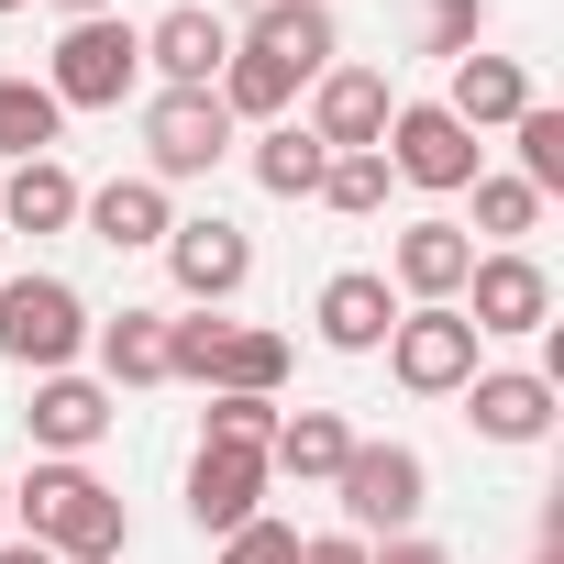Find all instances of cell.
<instances>
[{
	"label": "cell",
	"mask_w": 564,
	"mask_h": 564,
	"mask_svg": "<svg viewBox=\"0 0 564 564\" xmlns=\"http://www.w3.org/2000/svg\"><path fill=\"white\" fill-rule=\"evenodd\" d=\"M210 100H221L232 122H276V111H289V100H300V78H289V67H265V56H243V45H232V56H221V78H210Z\"/></svg>",
	"instance_id": "25"
},
{
	"label": "cell",
	"mask_w": 564,
	"mask_h": 564,
	"mask_svg": "<svg viewBox=\"0 0 564 564\" xmlns=\"http://www.w3.org/2000/svg\"><path fill=\"white\" fill-rule=\"evenodd\" d=\"M56 12H67V23H100V12H111V0H56Z\"/></svg>",
	"instance_id": "35"
},
{
	"label": "cell",
	"mask_w": 564,
	"mask_h": 564,
	"mask_svg": "<svg viewBox=\"0 0 564 564\" xmlns=\"http://www.w3.org/2000/svg\"><path fill=\"white\" fill-rule=\"evenodd\" d=\"M56 133H67V111H56V89L45 78H0V155H56Z\"/></svg>",
	"instance_id": "24"
},
{
	"label": "cell",
	"mask_w": 564,
	"mask_h": 564,
	"mask_svg": "<svg viewBox=\"0 0 564 564\" xmlns=\"http://www.w3.org/2000/svg\"><path fill=\"white\" fill-rule=\"evenodd\" d=\"M276 421H289L276 399H210V432H199V443H243V454H265Z\"/></svg>",
	"instance_id": "30"
},
{
	"label": "cell",
	"mask_w": 564,
	"mask_h": 564,
	"mask_svg": "<svg viewBox=\"0 0 564 564\" xmlns=\"http://www.w3.org/2000/svg\"><path fill=\"white\" fill-rule=\"evenodd\" d=\"M388 111H399L388 67H322L311 78V144L322 155H377L388 144Z\"/></svg>",
	"instance_id": "9"
},
{
	"label": "cell",
	"mask_w": 564,
	"mask_h": 564,
	"mask_svg": "<svg viewBox=\"0 0 564 564\" xmlns=\"http://www.w3.org/2000/svg\"><path fill=\"white\" fill-rule=\"evenodd\" d=\"M476 34H487V0H410V45L421 56H476Z\"/></svg>",
	"instance_id": "27"
},
{
	"label": "cell",
	"mask_w": 564,
	"mask_h": 564,
	"mask_svg": "<svg viewBox=\"0 0 564 564\" xmlns=\"http://www.w3.org/2000/svg\"><path fill=\"white\" fill-rule=\"evenodd\" d=\"M221 56H232V23L199 12V0H177V12L144 23V67H155V89H210Z\"/></svg>",
	"instance_id": "14"
},
{
	"label": "cell",
	"mask_w": 564,
	"mask_h": 564,
	"mask_svg": "<svg viewBox=\"0 0 564 564\" xmlns=\"http://www.w3.org/2000/svg\"><path fill=\"white\" fill-rule=\"evenodd\" d=\"M531 564H564V553H553V542H542V553H531Z\"/></svg>",
	"instance_id": "37"
},
{
	"label": "cell",
	"mask_w": 564,
	"mask_h": 564,
	"mask_svg": "<svg viewBox=\"0 0 564 564\" xmlns=\"http://www.w3.org/2000/svg\"><path fill=\"white\" fill-rule=\"evenodd\" d=\"M377 355H388V377H399L410 399H465V377L487 366V333H476L454 300H421V311H399V322H388V344H377Z\"/></svg>",
	"instance_id": "4"
},
{
	"label": "cell",
	"mask_w": 564,
	"mask_h": 564,
	"mask_svg": "<svg viewBox=\"0 0 564 564\" xmlns=\"http://www.w3.org/2000/svg\"><path fill=\"white\" fill-rule=\"evenodd\" d=\"M0 531H12V476H0Z\"/></svg>",
	"instance_id": "36"
},
{
	"label": "cell",
	"mask_w": 564,
	"mask_h": 564,
	"mask_svg": "<svg viewBox=\"0 0 564 564\" xmlns=\"http://www.w3.org/2000/svg\"><path fill=\"white\" fill-rule=\"evenodd\" d=\"M0 12H23V0H0Z\"/></svg>",
	"instance_id": "38"
},
{
	"label": "cell",
	"mask_w": 564,
	"mask_h": 564,
	"mask_svg": "<svg viewBox=\"0 0 564 564\" xmlns=\"http://www.w3.org/2000/svg\"><path fill=\"white\" fill-rule=\"evenodd\" d=\"M476 232H487V254H509L520 232H542V188H520V177H476Z\"/></svg>",
	"instance_id": "29"
},
{
	"label": "cell",
	"mask_w": 564,
	"mask_h": 564,
	"mask_svg": "<svg viewBox=\"0 0 564 564\" xmlns=\"http://www.w3.org/2000/svg\"><path fill=\"white\" fill-rule=\"evenodd\" d=\"M366 564H454V553H443V542H421V531H399V542H388V553H366Z\"/></svg>",
	"instance_id": "33"
},
{
	"label": "cell",
	"mask_w": 564,
	"mask_h": 564,
	"mask_svg": "<svg viewBox=\"0 0 564 564\" xmlns=\"http://www.w3.org/2000/svg\"><path fill=\"white\" fill-rule=\"evenodd\" d=\"M333 498H344V531H355V542H377V531L399 542V531L432 509V465H421L410 443H355L344 476H333Z\"/></svg>",
	"instance_id": "5"
},
{
	"label": "cell",
	"mask_w": 564,
	"mask_h": 564,
	"mask_svg": "<svg viewBox=\"0 0 564 564\" xmlns=\"http://www.w3.org/2000/svg\"><path fill=\"white\" fill-rule=\"evenodd\" d=\"M45 89H56V111H122L144 89V23H122V12L67 23L45 56Z\"/></svg>",
	"instance_id": "2"
},
{
	"label": "cell",
	"mask_w": 564,
	"mask_h": 564,
	"mask_svg": "<svg viewBox=\"0 0 564 564\" xmlns=\"http://www.w3.org/2000/svg\"><path fill=\"white\" fill-rule=\"evenodd\" d=\"M243 56H265V67H289L300 89L344 56V34H333V0H265V12H254V34H232Z\"/></svg>",
	"instance_id": "13"
},
{
	"label": "cell",
	"mask_w": 564,
	"mask_h": 564,
	"mask_svg": "<svg viewBox=\"0 0 564 564\" xmlns=\"http://www.w3.org/2000/svg\"><path fill=\"white\" fill-rule=\"evenodd\" d=\"M78 221H89L111 254H155V243L177 232V199H166L155 177H111V188H89V199H78Z\"/></svg>",
	"instance_id": "19"
},
{
	"label": "cell",
	"mask_w": 564,
	"mask_h": 564,
	"mask_svg": "<svg viewBox=\"0 0 564 564\" xmlns=\"http://www.w3.org/2000/svg\"><path fill=\"white\" fill-rule=\"evenodd\" d=\"M0 355L23 377H67L89 355V300L67 276H0Z\"/></svg>",
	"instance_id": "3"
},
{
	"label": "cell",
	"mask_w": 564,
	"mask_h": 564,
	"mask_svg": "<svg viewBox=\"0 0 564 564\" xmlns=\"http://www.w3.org/2000/svg\"><path fill=\"white\" fill-rule=\"evenodd\" d=\"M100 344V388H166V311H111L89 322Z\"/></svg>",
	"instance_id": "22"
},
{
	"label": "cell",
	"mask_w": 564,
	"mask_h": 564,
	"mask_svg": "<svg viewBox=\"0 0 564 564\" xmlns=\"http://www.w3.org/2000/svg\"><path fill=\"white\" fill-rule=\"evenodd\" d=\"M366 553H377V542H355V531H311V542H300V564H366Z\"/></svg>",
	"instance_id": "32"
},
{
	"label": "cell",
	"mask_w": 564,
	"mask_h": 564,
	"mask_svg": "<svg viewBox=\"0 0 564 564\" xmlns=\"http://www.w3.org/2000/svg\"><path fill=\"white\" fill-rule=\"evenodd\" d=\"M344 454H355V421H344V410H289V421H276V443H265V476L333 487V476H344Z\"/></svg>",
	"instance_id": "21"
},
{
	"label": "cell",
	"mask_w": 564,
	"mask_h": 564,
	"mask_svg": "<svg viewBox=\"0 0 564 564\" xmlns=\"http://www.w3.org/2000/svg\"><path fill=\"white\" fill-rule=\"evenodd\" d=\"M0 564H56L45 542H23V531H0Z\"/></svg>",
	"instance_id": "34"
},
{
	"label": "cell",
	"mask_w": 564,
	"mask_h": 564,
	"mask_svg": "<svg viewBox=\"0 0 564 564\" xmlns=\"http://www.w3.org/2000/svg\"><path fill=\"white\" fill-rule=\"evenodd\" d=\"M155 254H166V276H177V300H188V311H221V300H243V276H254V232H243V221H221V210L177 221Z\"/></svg>",
	"instance_id": "8"
},
{
	"label": "cell",
	"mask_w": 564,
	"mask_h": 564,
	"mask_svg": "<svg viewBox=\"0 0 564 564\" xmlns=\"http://www.w3.org/2000/svg\"><path fill=\"white\" fill-rule=\"evenodd\" d=\"M509 144H520V166H509V177L553 199V188H564V111H553V100H531V111L509 122Z\"/></svg>",
	"instance_id": "26"
},
{
	"label": "cell",
	"mask_w": 564,
	"mask_h": 564,
	"mask_svg": "<svg viewBox=\"0 0 564 564\" xmlns=\"http://www.w3.org/2000/svg\"><path fill=\"white\" fill-rule=\"evenodd\" d=\"M377 155H388V177H410V188H432V199H454V188H476V177H487V144H476L443 100H399Z\"/></svg>",
	"instance_id": "6"
},
{
	"label": "cell",
	"mask_w": 564,
	"mask_h": 564,
	"mask_svg": "<svg viewBox=\"0 0 564 564\" xmlns=\"http://www.w3.org/2000/svg\"><path fill=\"white\" fill-rule=\"evenodd\" d=\"M265 454H243V443H199V465H188V520L221 542V531H243V520H265Z\"/></svg>",
	"instance_id": "12"
},
{
	"label": "cell",
	"mask_w": 564,
	"mask_h": 564,
	"mask_svg": "<svg viewBox=\"0 0 564 564\" xmlns=\"http://www.w3.org/2000/svg\"><path fill=\"white\" fill-rule=\"evenodd\" d=\"M443 111H454V122H465V133L487 144V133H509V122L531 111V67H520V56H487V45H476V56H454V89H443Z\"/></svg>",
	"instance_id": "18"
},
{
	"label": "cell",
	"mask_w": 564,
	"mask_h": 564,
	"mask_svg": "<svg viewBox=\"0 0 564 564\" xmlns=\"http://www.w3.org/2000/svg\"><path fill=\"white\" fill-rule=\"evenodd\" d=\"M465 265H476V232L465 221H410L388 243V289L421 311V300H465Z\"/></svg>",
	"instance_id": "16"
},
{
	"label": "cell",
	"mask_w": 564,
	"mask_h": 564,
	"mask_svg": "<svg viewBox=\"0 0 564 564\" xmlns=\"http://www.w3.org/2000/svg\"><path fill=\"white\" fill-rule=\"evenodd\" d=\"M221 155H232V111H221L210 89H155V100H144V177H155V188L210 177Z\"/></svg>",
	"instance_id": "7"
},
{
	"label": "cell",
	"mask_w": 564,
	"mask_h": 564,
	"mask_svg": "<svg viewBox=\"0 0 564 564\" xmlns=\"http://www.w3.org/2000/svg\"><path fill=\"white\" fill-rule=\"evenodd\" d=\"M553 410H564V388H553L542 366H476V377H465V421H476L487 443H542Z\"/></svg>",
	"instance_id": "11"
},
{
	"label": "cell",
	"mask_w": 564,
	"mask_h": 564,
	"mask_svg": "<svg viewBox=\"0 0 564 564\" xmlns=\"http://www.w3.org/2000/svg\"><path fill=\"white\" fill-rule=\"evenodd\" d=\"M12 531L45 542L56 564H122V542H133L122 498H111L89 465H67V454H34V476L12 487Z\"/></svg>",
	"instance_id": "1"
},
{
	"label": "cell",
	"mask_w": 564,
	"mask_h": 564,
	"mask_svg": "<svg viewBox=\"0 0 564 564\" xmlns=\"http://www.w3.org/2000/svg\"><path fill=\"white\" fill-rule=\"evenodd\" d=\"M311 322H322V344H333V355H377V344H388V322H399V289H388L377 265H344V276H322Z\"/></svg>",
	"instance_id": "17"
},
{
	"label": "cell",
	"mask_w": 564,
	"mask_h": 564,
	"mask_svg": "<svg viewBox=\"0 0 564 564\" xmlns=\"http://www.w3.org/2000/svg\"><path fill=\"white\" fill-rule=\"evenodd\" d=\"M322 166H333V155L311 144V122H265V133H254V188H265V199H322Z\"/></svg>",
	"instance_id": "23"
},
{
	"label": "cell",
	"mask_w": 564,
	"mask_h": 564,
	"mask_svg": "<svg viewBox=\"0 0 564 564\" xmlns=\"http://www.w3.org/2000/svg\"><path fill=\"white\" fill-rule=\"evenodd\" d=\"M23 432H34V454H67V465H78V454L111 432V388H100V377H78V366H67V377H34Z\"/></svg>",
	"instance_id": "15"
},
{
	"label": "cell",
	"mask_w": 564,
	"mask_h": 564,
	"mask_svg": "<svg viewBox=\"0 0 564 564\" xmlns=\"http://www.w3.org/2000/svg\"><path fill=\"white\" fill-rule=\"evenodd\" d=\"M388 188H399L388 155H333V166H322V210H344V221H377Z\"/></svg>",
	"instance_id": "28"
},
{
	"label": "cell",
	"mask_w": 564,
	"mask_h": 564,
	"mask_svg": "<svg viewBox=\"0 0 564 564\" xmlns=\"http://www.w3.org/2000/svg\"><path fill=\"white\" fill-rule=\"evenodd\" d=\"M78 177H67V155H23L12 177H0V232H78Z\"/></svg>",
	"instance_id": "20"
},
{
	"label": "cell",
	"mask_w": 564,
	"mask_h": 564,
	"mask_svg": "<svg viewBox=\"0 0 564 564\" xmlns=\"http://www.w3.org/2000/svg\"><path fill=\"white\" fill-rule=\"evenodd\" d=\"M476 333H553V276L509 243V254H476L465 265V300H454Z\"/></svg>",
	"instance_id": "10"
},
{
	"label": "cell",
	"mask_w": 564,
	"mask_h": 564,
	"mask_svg": "<svg viewBox=\"0 0 564 564\" xmlns=\"http://www.w3.org/2000/svg\"><path fill=\"white\" fill-rule=\"evenodd\" d=\"M221 564H300V531L289 520H243V531H221Z\"/></svg>",
	"instance_id": "31"
}]
</instances>
